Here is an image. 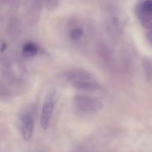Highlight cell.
<instances>
[{
	"instance_id": "6da1fadb",
	"label": "cell",
	"mask_w": 152,
	"mask_h": 152,
	"mask_svg": "<svg viewBox=\"0 0 152 152\" xmlns=\"http://www.w3.org/2000/svg\"><path fill=\"white\" fill-rule=\"evenodd\" d=\"M74 106L76 111L82 114L91 115L99 112L102 104L96 98L85 94H80L74 98Z\"/></svg>"
},
{
	"instance_id": "7a4b0ae2",
	"label": "cell",
	"mask_w": 152,
	"mask_h": 152,
	"mask_svg": "<svg viewBox=\"0 0 152 152\" xmlns=\"http://www.w3.org/2000/svg\"><path fill=\"white\" fill-rule=\"evenodd\" d=\"M56 94L55 92H51L46 96L45 102L42 108L41 115H40V125L43 130L48 129L50 126V120L54 111L55 105L56 103Z\"/></svg>"
},
{
	"instance_id": "3957f363",
	"label": "cell",
	"mask_w": 152,
	"mask_h": 152,
	"mask_svg": "<svg viewBox=\"0 0 152 152\" xmlns=\"http://www.w3.org/2000/svg\"><path fill=\"white\" fill-rule=\"evenodd\" d=\"M64 78L68 83L73 85L74 83H80V82L85 81V80L95 79V77H94L91 73L86 70L75 68V69H71L66 71L64 74Z\"/></svg>"
},
{
	"instance_id": "277c9868",
	"label": "cell",
	"mask_w": 152,
	"mask_h": 152,
	"mask_svg": "<svg viewBox=\"0 0 152 152\" xmlns=\"http://www.w3.org/2000/svg\"><path fill=\"white\" fill-rule=\"evenodd\" d=\"M34 129V117L29 113H24L20 117V130L25 140L28 141L32 137Z\"/></svg>"
},
{
	"instance_id": "5b68a950",
	"label": "cell",
	"mask_w": 152,
	"mask_h": 152,
	"mask_svg": "<svg viewBox=\"0 0 152 152\" xmlns=\"http://www.w3.org/2000/svg\"><path fill=\"white\" fill-rule=\"evenodd\" d=\"M72 86L78 90L88 92L98 91L101 88L100 85L96 81V79L85 80V81L80 82V83H74Z\"/></svg>"
},
{
	"instance_id": "8992f818",
	"label": "cell",
	"mask_w": 152,
	"mask_h": 152,
	"mask_svg": "<svg viewBox=\"0 0 152 152\" xmlns=\"http://www.w3.org/2000/svg\"><path fill=\"white\" fill-rule=\"evenodd\" d=\"M137 18L152 16V0H140L136 7Z\"/></svg>"
},
{
	"instance_id": "52a82bcc",
	"label": "cell",
	"mask_w": 152,
	"mask_h": 152,
	"mask_svg": "<svg viewBox=\"0 0 152 152\" xmlns=\"http://www.w3.org/2000/svg\"><path fill=\"white\" fill-rule=\"evenodd\" d=\"M39 46L32 42H28L23 45L22 48V54L25 57H34L38 53Z\"/></svg>"
},
{
	"instance_id": "ba28073f",
	"label": "cell",
	"mask_w": 152,
	"mask_h": 152,
	"mask_svg": "<svg viewBox=\"0 0 152 152\" xmlns=\"http://www.w3.org/2000/svg\"><path fill=\"white\" fill-rule=\"evenodd\" d=\"M108 29L111 35H114V37H118L120 34V19L116 16L110 18L108 21Z\"/></svg>"
},
{
	"instance_id": "9c48e42d",
	"label": "cell",
	"mask_w": 152,
	"mask_h": 152,
	"mask_svg": "<svg viewBox=\"0 0 152 152\" xmlns=\"http://www.w3.org/2000/svg\"><path fill=\"white\" fill-rule=\"evenodd\" d=\"M142 68L146 80L149 82L152 81V60L151 59L144 58L142 60Z\"/></svg>"
},
{
	"instance_id": "30bf717a",
	"label": "cell",
	"mask_w": 152,
	"mask_h": 152,
	"mask_svg": "<svg viewBox=\"0 0 152 152\" xmlns=\"http://www.w3.org/2000/svg\"><path fill=\"white\" fill-rule=\"evenodd\" d=\"M68 35L71 41L77 42L83 39L84 32H83V30L80 27H74L69 31Z\"/></svg>"
},
{
	"instance_id": "8fae6325",
	"label": "cell",
	"mask_w": 152,
	"mask_h": 152,
	"mask_svg": "<svg viewBox=\"0 0 152 152\" xmlns=\"http://www.w3.org/2000/svg\"><path fill=\"white\" fill-rule=\"evenodd\" d=\"M61 1L62 0H44L45 7L47 10L53 11V10H55L58 8V7L60 4Z\"/></svg>"
},
{
	"instance_id": "7c38bea8",
	"label": "cell",
	"mask_w": 152,
	"mask_h": 152,
	"mask_svg": "<svg viewBox=\"0 0 152 152\" xmlns=\"http://www.w3.org/2000/svg\"><path fill=\"white\" fill-rule=\"evenodd\" d=\"M147 39L152 44V30H150L149 32L147 34Z\"/></svg>"
},
{
	"instance_id": "4fadbf2b",
	"label": "cell",
	"mask_w": 152,
	"mask_h": 152,
	"mask_svg": "<svg viewBox=\"0 0 152 152\" xmlns=\"http://www.w3.org/2000/svg\"><path fill=\"white\" fill-rule=\"evenodd\" d=\"M7 43L4 42H2V43H1V51L2 52H4V50H6V49H7Z\"/></svg>"
}]
</instances>
